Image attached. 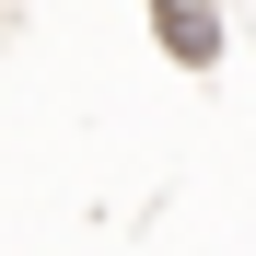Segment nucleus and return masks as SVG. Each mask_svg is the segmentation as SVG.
I'll list each match as a JSON object with an SVG mask.
<instances>
[{"label":"nucleus","instance_id":"1","mask_svg":"<svg viewBox=\"0 0 256 256\" xmlns=\"http://www.w3.org/2000/svg\"><path fill=\"white\" fill-rule=\"evenodd\" d=\"M163 47L175 58H222V24H210L198 0H163Z\"/></svg>","mask_w":256,"mask_h":256}]
</instances>
